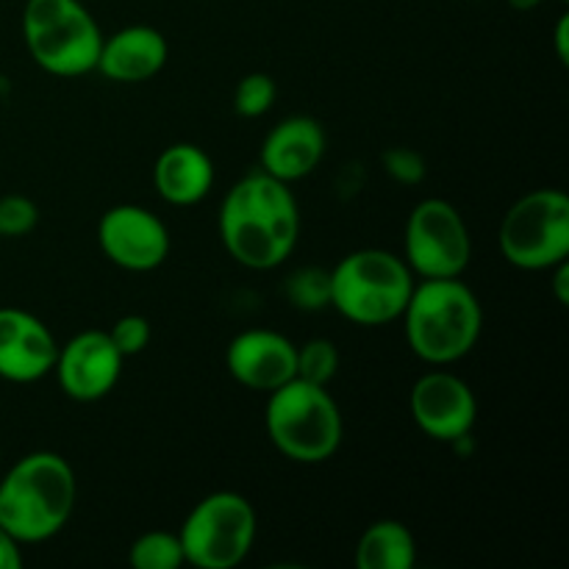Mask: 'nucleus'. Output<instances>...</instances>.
<instances>
[{
    "label": "nucleus",
    "mask_w": 569,
    "mask_h": 569,
    "mask_svg": "<svg viewBox=\"0 0 569 569\" xmlns=\"http://www.w3.org/2000/svg\"><path fill=\"white\" fill-rule=\"evenodd\" d=\"M220 239L228 256L248 270L281 267L300 239V209L289 183L264 170L239 178L222 198Z\"/></svg>",
    "instance_id": "f257e3e1"
},
{
    "label": "nucleus",
    "mask_w": 569,
    "mask_h": 569,
    "mask_svg": "<svg viewBox=\"0 0 569 569\" xmlns=\"http://www.w3.org/2000/svg\"><path fill=\"white\" fill-rule=\"evenodd\" d=\"M400 320L411 353L433 367H448L465 359L483 331L481 300L461 278L415 281Z\"/></svg>",
    "instance_id": "f03ea898"
},
{
    "label": "nucleus",
    "mask_w": 569,
    "mask_h": 569,
    "mask_svg": "<svg viewBox=\"0 0 569 569\" xmlns=\"http://www.w3.org/2000/svg\"><path fill=\"white\" fill-rule=\"evenodd\" d=\"M78 481L70 461L50 450L28 453L0 481V526L22 545L53 539L72 517Z\"/></svg>",
    "instance_id": "7ed1b4c3"
},
{
    "label": "nucleus",
    "mask_w": 569,
    "mask_h": 569,
    "mask_svg": "<svg viewBox=\"0 0 569 569\" xmlns=\"http://www.w3.org/2000/svg\"><path fill=\"white\" fill-rule=\"evenodd\" d=\"M267 437L281 456L298 465H322L342 445V411L328 387L292 378L272 389L264 409Z\"/></svg>",
    "instance_id": "20e7f679"
},
{
    "label": "nucleus",
    "mask_w": 569,
    "mask_h": 569,
    "mask_svg": "<svg viewBox=\"0 0 569 569\" xmlns=\"http://www.w3.org/2000/svg\"><path fill=\"white\" fill-rule=\"evenodd\" d=\"M331 278V306L356 326H387L400 320L415 289V272L403 256L381 248L353 250L342 256Z\"/></svg>",
    "instance_id": "39448f33"
},
{
    "label": "nucleus",
    "mask_w": 569,
    "mask_h": 569,
    "mask_svg": "<svg viewBox=\"0 0 569 569\" xmlns=\"http://www.w3.org/2000/svg\"><path fill=\"white\" fill-rule=\"evenodd\" d=\"M22 39L44 72L78 78L98 67L103 31L81 0H26Z\"/></svg>",
    "instance_id": "423d86ee"
},
{
    "label": "nucleus",
    "mask_w": 569,
    "mask_h": 569,
    "mask_svg": "<svg viewBox=\"0 0 569 569\" xmlns=\"http://www.w3.org/2000/svg\"><path fill=\"white\" fill-rule=\"evenodd\" d=\"M256 533H259V517L244 495L211 492L194 503L178 537L187 565L198 569H231L248 559Z\"/></svg>",
    "instance_id": "0eeeda50"
},
{
    "label": "nucleus",
    "mask_w": 569,
    "mask_h": 569,
    "mask_svg": "<svg viewBox=\"0 0 569 569\" xmlns=\"http://www.w3.org/2000/svg\"><path fill=\"white\" fill-rule=\"evenodd\" d=\"M500 253L520 270H550L569 259V198L561 189L522 194L500 222Z\"/></svg>",
    "instance_id": "6e6552de"
},
{
    "label": "nucleus",
    "mask_w": 569,
    "mask_h": 569,
    "mask_svg": "<svg viewBox=\"0 0 569 569\" xmlns=\"http://www.w3.org/2000/svg\"><path fill=\"white\" fill-rule=\"evenodd\" d=\"M470 256V231L453 203L428 198L411 209L403 233V259L417 278H461Z\"/></svg>",
    "instance_id": "1a4fd4ad"
},
{
    "label": "nucleus",
    "mask_w": 569,
    "mask_h": 569,
    "mask_svg": "<svg viewBox=\"0 0 569 569\" xmlns=\"http://www.w3.org/2000/svg\"><path fill=\"white\" fill-rule=\"evenodd\" d=\"M409 409L417 428L428 439L448 445L470 437L478 420V400L470 383L442 367L417 378L411 387Z\"/></svg>",
    "instance_id": "9d476101"
},
{
    "label": "nucleus",
    "mask_w": 569,
    "mask_h": 569,
    "mask_svg": "<svg viewBox=\"0 0 569 569\" xmlns=\"http://www.w3.org/2000/svg\"><path fill=\"white\" fill-rule=\"evenodd\" d=\"M98 244L111 264L128 272H150L170 256V231L144 206L120 203L100 217Z\"/></svg>",
    "instance_id": "9b49d317"
},
{
    "label": "nucleus",
    "mask_w": 569,
    "mask_h": 569,
    "mask_svg": "<svg viewBox=\"0 0 569 569\" xmlns=\"http://www.w3.org/2000/svg\"><path fill=\"white\" fill-rule=\"evenodd\" d=\"M122 353L111 342L109 331L89 328L61 345L56 356V378L67 398L94 403L117 387L122 376Z\"/></svg>",
    "instance_id": "f8f14e48"
},
{
    "label": "nucleus",
    "mask_w": 569,
    "mask_h": 569,
    "mask_svg": "<svg viewBox=\"0 0 569 569\" xmlns=\"http://www.w3.org/2000/svg\"><path fill=\"white\" fill-rule=\"evenodd\" d=\"M59 356L53 331L37 315L14 306L0 309V378L33 383L50 376Z\"/></svg>",
    "instance_id": "ddd939ff"
},
{
    "label": "nucleus",
    "mask_w": 569,
    "mask_h": 569,
    "mask_svg": "<svg viewBox=\"0 0 569 569\" xmlns=\"http://www.w3.org/2000/svg\"><path fill=\"white\" fill-rule=\"evenodd\" d=\"M298 345L270 328H250L237 333L226 348V367L237 383L253 392L283 387L295 378Z\"/></svg>",
    "instance_id": "4468645a"
},
{
    "label": "nucleus",
    "mask_w": 569,
    "mask_h": 569,
    "mask_svg": "<svg viewBox=\"0 0 569 569\" xmlns=\"http://www.w3.org/2000/svg\"><path fill=\"white\" fill-rule=\"evenodd\" d=\"M326 128L309 114H292L278 122L261 144V170L283 183L311 176L326 159Z\"/></svg>",
    "instance_id": "2eb2a0df"
},
{
    "label": "nucleus",
    "mask_w": 569,
    "mask_h": 569,
    "mask_svg": "<svg viewBox=\"0 0 569 569\" xmlns=\"http://www.w3.org/2000/svg\"><path fill=\"white\" fill-rule=\"evenodd\" d=\"M170 44L153 26H128L103 37L94 70L117 83H142L164 70Z\"/></svg>",
    "instance_id": "dca6fc26"
},
{
    "label": "nucleus",
    "mask_w": 569,
    "mask_h": 569,
    "mask_svg": "<svg viewBox=\"0 0 569 569\" xmlns=\"http://www.w3.org/2000/svg\"><path fill=\"white\" fill-rule=\"evenodd\" d=\"M153 183L159 198L170 206H194L209 198L214 187V161L198 144H170L156 159Z\"/></svg>",
    "instance_id": "f3484780"
},
{
    "label": "nucleus",
    "mask_w": 569,
    "mask_h": 569,
    "mask_svg": "<svg viewBox=\"0 0 569 569\" xmlns=\"http://www.w3.org/2000/svg\"><path fill=\"white\" fill-rule=\"evenodd\" d=\"M417 565V539L398 520H378L356 545L359 569H411Z\"/></svg>",
    "instance_id": "a211bd4d"
},
{
    "label": "nucleus",
    "mask_w": 569,
    "mask_h": 569,
    "mask_svg": "<svg viewBox=\"0 0 569 569\" xmlns=\"http://www.w3.org/2000/svg\"><path fill=\"white\" fill-rule=\"evenodd\" d=\"M128 561L137 569H178L187 565V556L178 533L148 531L131 545Z\"/></svg>",
    "instance_id": "6ab92c4d"
},
{
    "label": "nucleus",
    "mask_w": 569,
    "mask_h": 569,
    "mask_svg": "<svg viewBox=\"0 0 569 569\" xmlns=\"http://www.w3.org/2000/svg\"><path fill=\"white\" fill-rule=\"evenodd\" d=\"M289 303L303 311H320L331 306V278L320 267H300L283 283Z\"/></svg>",
    "instance_id": "aec40b11"
},
{
    "label": "nucleus",
    "mask_w": 569,
    "mask_h": 569,
    "mask_svg": "<svg viewBox=\"0 0 569 569\" xmlns=\"http://www.w3.org/2000/svg\"><path fill=\"white\" fill-rule=\"evenodd\" d=\"M339 370V350L331 339H309L298 348L295 361V378H303L309 383L328 387Z\"/></svg>",
    "instance_id": "412c9836"
},
{
    "label": "nucleus",
    "mask_w": 569,
    "mask_h": 569,
    "mask_svg": "<svg viewBox=\"0 0 569 569\" xmlns=\"http://www.w3.org/2000/svg\"><path fill=\"white\" fill-rule=\"evenodd\" d=\"M278 98V83L267 72H248L233 92V111L244 120L264 117Z\"/></svg>",
    "instance_id": "4be33fe9"
},
{
    "label": "nucleus",
    "mask_w": 569,
    "mask_h": 569,
    "mask_svg": "<svg viewBox=\"0 0 569 569\" xmlns=\"http://www.w3.org/2000/svg\"><path fill=\"white\" fill-rule=\"evenodd\" d=\"M39 226V206L26 194L0 198V239L28 237Z\"/></svg>",
    "instance_id": "5701e85b"
},
{
    "label": "nucleus",
    "mask_w": 569,
    "mask_h": 569,
    "mask_svg": "<svg viewBox=\"0 0 569 569\" xmlns=\"http://www.w3.org/2000/svg\"><path fill=\"white\" fill-rule=\"evenodd\" d=\"M150 320L142 315H126L109 328V337L114 342V348L120 350L122 359H131L139 356L150 345Z\"/></svg>",
    "instance_id": "b1692460"
},
{
    "label": "nucleus",
    "mask_w": 569,
    "mask_h": 569,
    "mask_svg": "<svg viewBox=\"0 0 569 569\" xmlns=\"http://www.w3.org/2000/svg\"><path fill=\"white\" fill-rule=\"evenodd\" d=\"M381 164L389 178H395L403 187H417L426 178V159L411 148H389L383 150Z\"/></svg>",
    "instance_id": "393cba45"
},
{
    "label": "nucleus",
    "mask_w": 569,
    "mask_h": 569,
    "mask_svg": "<svg viewBox=\"0 0 569 569\" xmlns=\"http://www.w3.org/2000/svg\"><path fill=\"white\" fill-rule=\"evenodd\" d=\"M22 542H17L3 526H0V569H20L22 567Z\"/></svg>",
    "instance_id": "a878e982"
},
{
    "label": "nucleus",
    "mask_w": 569,
    "mask_h": 569,
    "mask_svg": "<svg viewBox=\"0 0 569 569\" xmlns=\"http://www.w3.org/2000/svg\"><path fill=\"white\" fill-rule=\"evenodd\" d=\"M550 272H553V281H550V287H553V295L556 300H559L561 306L569 303V261H559L556 267H550Z\"/></svg>",
    "instance_id": "bb28decb"
},
{
    "label": "nucleus",
    "mask_w": 569,
    "mask_h": 569,
    "mask_svg": "<svg viewBox=\"0 0 569 569\" xmlns=\"http://www.w3.org/2000/svg\"><path fill=\"white\" fill-rule=\"evenodd\" d=\"M553 44H556V56H559L561 64H569V14H561L559 22H556L553 31Z\"/></svg>",
    "instance_id": "cd10ccee"
},
{
    "label": "nucleus",
    "mask_w": 569,
    "mask_h": 569,
    "mask_svg": "<svg viewBox=\"0 0 569 569\" xmlns=\"http://www.w3.org/2000/svg\"><path fill=\"white\" fill-rule=\"evenodd\" d=\"M539 3H542V0H509V6L515 11H533Z\"/></svg>",
    "instance_id": "c85d7f7f"
},
{
    "label": "nucleus",
    "mask_w": 569,
    "mask_h": 569,
    "mask_svg": "<svg viewBox=\"0 0 569 569\" xmlns=\"http://www.w3.org/2000/svg\"><path fill=\"white\" fill-rule=\"evenodd\" d=\"M561 3H567V0H561Z\"/></svg>",
    "instance_id": "c756f323"
}]
</instances>
